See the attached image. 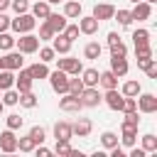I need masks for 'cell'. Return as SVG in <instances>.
I'll use <instances>...</instances> for the list:
<instances>
[{
    "label": "cell",
    "mask_w": 157,
    "mask_h": 157,
    "mask_svg": "<svg viewBox=\"0 0 157 157\" xmlns=\"http://www.w3.org/2000/svg\"><path fill=\"white\" fill-rule=\"evenodd\" d=\"M34 27H37V17H34L32 12H22V15H17L15 20H10V29H12L15 34L32 32Z\"/></svg>",
    "instance_id": "1"
},
{
    "label": "cell",
    "mask_w": 157,
    "mask_h": 157,
    "mask_svg": "<svg viewBox=\"0 0 157 157\" xmlns=\"http://www.w3.org/2000/svg\"><path fill=\"white\" fill-rule=\"evenodd\" d=\"M39 37L37 34H32V32H25V34H20V39H15V47H17V52H22V54H34L37 49H39Z\"/></svg>",
    "instance_id": "2"
},
{
    "label": "cell",
    "mask_w": 157,
    "mask_h": 157,
    "mask_svg": "<svg viewBox=\"0 0 157 157\" xmlns=\"http://www.w3.org/2000/svg\"><path fill=\"white\" fill-rule=\"evenodd\" d=\"M54 61H56V69L66 71L69 76H78V74L83 71V64H81V59H76V56L61 54V59H54Z\"/></svg>",
    "instance_id": "3"
},
{
    "label": "cell",
    "mask_w": 157,
    "mask_h": 157,
    "mask_svg": "<svg viewBox=\"0 0 157 157\" xmlns=\"http://www.w3.org/2000/svg\"><path fill=\"white\" fill-rule=\"evenodd\" d=\"M49 86L54 88V93H59V96H64L66 91H69V74L66 71H61V69H56V71H49Z\"/></svg>",
    "instance_id": "4"
},
{
    "label": "cell",
    "mask_w": 157,
    "mask_h": 157,
    "mask_svg": "<svg viewBox=\"0 0 157 157\" xmlns=\"http://www.w3.org/2000/svg\"><path fill=\"white\" fill-rule=\"evenodd\" d=\"M83 108H98L103 103V96L98 93V86H83V91L78 93Z\"/></svg>",
    "instance_id": "5"
},
{
    "label": "cell",
    "mask_w": 157,
    "mask_h": 157,
    "mask_svg": "<svg viewBox=\"0 0 157 157\" xmlns=\"http://www.w3.org/2000/svg\"><path fill=\"white\" fill-rule=\"evenodd\" d=\"M25 54L22 52H5V56H0V64H2V69H10V71H17V69H22L25 66V59H22Z\"/></svg>",
    "instance_id": "6"
},
{
    "label": "cell",
    "mask_w": 157,
    "mask_h": 157,
    "mask_svg": "<svg viewBox=\"0 0 157 157\" xmlns=\"http://www.w3.org/2000/svg\"><path fill=\"white\" fill-rule=\"evenodd\" d=\"M135 101H137V110L140 113H157V96L155 93H137L135 96Z\"/></svg>",
    "instance_id": "7"
},
{
    "label": "cell",
    "mask_w": 157,
    "mask_h": 157,
    "mask_svg": "<svg viewBox=\"0 0 157 157\" xmlns=\"http://www.w3.org/2000/svg\"><path fill=\"white\" fill-rule=\"evenodd\" d=\"M0 150H2L5 155H12V152H17V135H15V130L5 128V130L0 132Z\"/></svg>",
    "instance_id": "8"
},
{
    "label": "cell",
    "mask_w": 157,
    "mask_h": 157,
    "mask_svg": "<svg viewBox=\"0 0 157 157\" xmlns=\"http://www.w3.org/2000/svg\"><path fill=\"white\" fill-rule=\"evenodd\" d=\"M81 108H83V103L74 93H64V98H59V110H64V113H78Z\"/></svg>",
    "instance_id": "9"
},
{
    "label": "cell",
    "mask_w": 157,
    "mask_h": 157,
    "mask_svg": "<svg viewBox=\"0 0 157 157\" xmlns=\"http://www.w3.org/2000/svg\"><path fill=\"white\" fill-rule=\"evenodd\" d=\"M76 25H78V32H81V34H88V37H91V34L98 32V25H101V22H98L93 15H81Z\"/></svg>",
    "instance_id": "10"
},
{
    "label": "cell",
    "mask_w": 157,
    "mask_h": 157,
    "mask_svg": "<svg viewBox=\"0 0 157 157\" xmlns=\"http://www.w3.org/2000/svg\"><path fill=\"white\" fill-rule=\"evenodd\" d=\"M32 86H34V78L29 76V71L27 69H17L15 71V88L22 93V91H32Z\"/></svg>",
    "instance_id": "11"
},
{
    "label": "cell",
    "mask_w": 157,
    "mask_h": 157,
    "mask_svg": "<svg viewBox=\"0 0 157 157\" xmlns=\"http://www.w3.org/2000/svg\"><path fill=\"white\" fill-rule=\"evenodd\" d=\"M123 93L118 91V88H108L105 93H103V103L110 108V110H123Z\"/></svg>",
    "instance_id": "12"
},
{
    "label": "cell",
    "mask_w": 157,
    "mask_h": 157,
    "mask_svg": "<svg viewBox=\"0 0 157 157\" xmlns=\"http://www.w3.org/2000/svg\"><path fill=\"white\" fill-rule=\"evenodd\" d=\"M130 17H132V20H137V22L150 20V17H152V5H150V2H145V0L135 2V7L130 10Z\"/></svg>",
    "instance_id": "13"
},
{
    "label": "cell",
    "mask_w": 157,
    "mask_h": 157,
    "mask_svg": "<svg viewBox=\"0 0 157 157\" xmlns=\"http://www.w3.org/2000/svg\"><path fill=\"white\" fill-rule=\"evenodd\" d=\"M108 47H110V56H125L128 54V47L123 44L118 32H108Z\"/></svg>",
    "instance_id": "14"
},
{
    "label": "cell",
    "mask_w": 157,
    "mask_h": 157,
    "mask_svg": "<svg viewBox=\"0 0 157 157\" xmlns=\"http://www.w3.org/2000/svg\"><path fill=\"white\" fill-rule=\"evenodd\" d=\"M71 44H74V42L66 39L61 32H56V34L52 37V49H54L56 54H69V52H71Z\"/></svg>",
    "instance_id": "15"
},
{
    "label": "cell",
    "mask_w": 157,
    "mask_h": 157,
    "mask_svg": "<svg viewBox=\"0 0 157 157\" xmlns=\"http://www.w3.org/2000/svg\"><path fill=\"white\" fill-rule=\"evenodd\" d=\"M81 15H83L81 0H66V2H64V17H66V20H78Z\"/></svg>",
    "instance_id": "16"
},
{
    "label": "cell",
    "mask_w": 157,
    "mask_h": 157,
    "mask_svg": "<svg viewBox=\"0 0 157 157\" xmlns=\"http://www.w3.org/2000/svg\"><path fill=\"white\" fill-rule=\"evenodd\" d=\"M110 71H113L118 78H123V76L130 71V64H128V59H125V56H110Z\"/></svg>",
    "instance_id": "17"
},
{
    "label": "cell",
    "mask_w": 157,
    "mask_h": 157,
    "mask_svg": "<svg viewBox=\"0 0 157 157\" xmlns=\"http://www.w3.org/2000/svg\"><path fill=\"white\" fill-rule=\"evenodd\" d=\"M91 130H93V123H91L88 118H78L76 123H71V132L78 135V137H88Z\"/></svg>",
    "instance_id": "18"
},
{
    "label": "cell",
    "mask_w": 157,
    "mask_h": 157,
    "mask_svg": "<svg viewBox=\"0 0 157 157\" xmlns=\"http://www.w3.org/2000/svg\"><path fill=\"white\" fill-rule=\"evenodd\" d=\"M113 12H115V7H113L110 2H98V5L93 7V17H96L98 22H103V20H113Z\"/></svg>",
    "instance_id": "19"
},
{
    "label": "cell",
    "mask_w": 157,
    "mask_h": 157,
    "mask_svg": "<svg viewBox=\"0 0 157 157\" xmlns=\"http://www.w3.org/2000/svg\"><path fill=\"white\" fill-rule=\"evenodd\" d=\"M29 12L37 17V20H47L49 12H52V5L47 0H34V5H29Z\"/></svg>",
    "instance_id": "20"
},
{
    "label": "cell",
    "mask_w": 157,
    "mask_h": 157,
    "mask_svg": "<svg viewBox=\"0 0 157 157\" xmlns=\"http://www.w3.org/2000/svg\"><path fill=\"white\" fill-rule=\"evenodd\" d=\"M54 137H56V140H71V137H74V132H71V123H66V120L54 123Z\"/></svg>",
    "instance_id": "21"
},
{
    "label": "cell",
    "mask_w": 157,
    "mask_h": 157,
    "mask_svg": "<svg viewBox=\"0 0 157 157\" xmlns=\"http://www.w3.org/2000/svg\"><path fill=\"white\" fill-rule=\"evenodd\" d=\"M44 22L52 27L54 34H56V32H64V27H66V17H64V15H56V12H49V17H47Z\"/></svg>",
    "instance_id": "22"
},
{
    "label": "cell",
    "mask_w": 157,
    "mask_h": 157,
    "mask_svg": "<svg viewBox=\"0 0 157 157\" xmlns=\"http://www.w3.org/2000/svg\"><path fill=\"white\" fill-rule=\"evenodd\" d=\"M98 86H103L105 91H108V88H118V76H115L110 69H108V71H101V74H98Z\"/></svg>",
    "instance_id": "23"
},
{
    "label": "cell",
    "mask_w": 157,
    "mask_h": 157,
    "mask_svg": "<svg viewBox=\"0 0 157 157\" xmlns=\"http://www.w3.org/2000/svg\"><path fill=\"white\" fill-rule=\"evenodd\" d=\"M27 71H29V76H32L34 81H39V78H47V76H49V66H47L44 61H37V64L27 66Z\"/></svg>",
    "instance_id": "24"
},
{
    "label": "cell",
    "mask_w": 157,
    "mask_h": 157,
    "mask_svg": "<svg viewBox=\"0 0 157 157\" xmlns=\"http://www.w3.org/2000/svg\"><path fill=\"white\" fill-rule=\"evenodd\" d=\"M98 69H83L78 76H81V81H83V86H98Z\"/></svg>",
    "instance_id": "25"
},
{
    "label": "cell",
    "mask_w": 157,
    "mask_h": 157,
    "mask_svg": "<svg viewBox=\"0 0 157 157\" xmlns=\"http://www.w3.org/2000/svg\"><path fill=\"white\" fill-rule=\"evenodd\" d=\"M140 91H142V86H140V81H135V78L125 81V83H123V88H120V93H123V96H130V98H135Z\"/></svg>",
    "instance_id": "26"
},
{
    "label": "cell",
    "mask_w": 157,
    "mask_h": 157,
    "mask_svg": "<svg viewBox=\"0 0 157 157\" xmlns=\"http://www.w3.org/2000/svg\"><path fill=\"white\" fill-rule=\"evenodd\" d=\"M120 130H123V135L118 137L120 145H123V147H132V145L137 142V130H130V128H120Z\"/></svg>",
    "instance_id": "27"
},
{
    "label": "cell",
    "mask_w": 157,
    "mask_h": 157,
    "mask_svg": "<svg viewBox=\"0 0 157 157\" xmlns=\"http://www.w3.org/2000/svg\"><path fill=\"white\" fill-rule=\"evenodd\" d=\"M15 86V71L10 69H0V91H7Z\"/></svg>",
    "instance_id": "28"
},
{
    "label": "cell",
    "mask_w": 157,
    "mask_h": 157,
    "mask_svg": "<svg viewBox=\"0 0 157 157\" xmlns=\"http://www.w3.org/2000/svg\"><path fill=\"white\" fill-rule=\"evenodd\" d=\"M17 103H20L22 108H27V110H29V108H34V105H37V96H34V91H22Z\"/></svg>",
    "instance_id": "29"
},
{
    "label": "cell",
    "mask_w": 157,
    "mask_h": 157,
    "mask_svg": "<svg viewBox=\"0 0 157 157\" xmlns=\"http://www.w3.org/2000/svg\"><path fill=\"white\" fill-rule=\"evenodd\" d=\"M101 52H103V47H101L98 42H88V44L83 47V56H86V59H98Z\"/></svg>",
    "instance_id": "30"
},
{
    "label": "cell",
    "mask_w": 157,
    "mask_h": 157,
    "mask_svg": "<svg viewBox=\"0 0 157 157\" xmlns=\"http://www.w3.org/2000/svg\"><path fill=\"white\" fill-rule=\"evenodd\" d=\"M32 140H34V145H44V140H47V130L42 128V125H34V128H29V132H27Z\"/></svg>",
    "instance_id": "31"
},
{
    "label": "cell",
    "mask_w": 157,
    "mask_h": 157,
    "mask_svg": "<svg viewBox=\"0 0 157 157\" xmlns=\"http://www.w3.org/2000/svg\"><path fill=\"white\" fill-rule=\"evenodd\" d=\"M101 145H103L105 150H110V147H115V145H120V140H118V135H115L113 130H105V132L101 135Z\"/></svg>",
    "instance_id": "32"
},
{
    "label": "cell",
    "mask_w": 157,
    "mask_h": 157,
    "mask_svg": "<svg viewBox=\"0 0 157 157\" xmlns=\"http://www.w3.org/2000/svg\"><path fill=\"white\" fill-rule=\"evenodd\" d=\"M132 44H135V47H140V44H150V32H147L145 27L135 29V32H132Z\"/></svg>",
    "instance_id": "33"
},
{
    "label": "cell",
    "mask_w": 157,
    "mask_h": 157,
    "mask_svg": "<svg viewBox=\"0 0 157 157\" xmlns=\"http://www.w3.org/2000/svg\"><path fill=\"white\" fill-rule=\"evenodd\" d=\"M17 101H20V91L15 86L7 88V91H2V103L5 105H17Z\"/></svg>",
    "instance_id": "34"
},
{
    "label": "cell",
    "mask_w": 157,
    "mask_h": 157,
    "mask_svg": "<svg viewBox=\"0 0 157 157\" xmlns=\"http://www.w3.org/2000/svg\"><path fill=\"white\" fill-rule=\"evenodd\" d=\"M137 125H140L137 110H132V113H125V118H123V125H120V128H130V130H137Z\"/></svg>",
    "instance_id": "35"
},
{
    "label": "cell",
    "mask_w": 157,
    "mask_h": 157,
    "mask_svg": "<svg viewBox=\"0 0 157 157\" xmlns=\"http://www.w3.org/2000/svg\"><path fill=\"white\" fill-rule=\"evenodd\" d=\"M34 140L29 137V135H25V137H17V150L20 152H34Z\"/></svg>",
    "instance_id": "36"
},
{
    "label": "cell",
    "mask_w": 157,
    "mask_h": 157,
    "mask_svg": "<svg viewBox=\"0 0 157 157\" xmlns=\"http://www.w3.org/2000/svg\"><path fill=\"white\" fill-rule=\"evenodd\" d=\"M142 150L150 155V152H157V137L152 135V132H147V135H142Z\"/></svg>",
    "instance_id": "37"
},
{
    "label": "cell",
    "mask_w": 157,
    "mask_h": 157,
    "mask_svg": "<svg viewBox=\"0 0 157 157\" xmlns=\"http://www.w3.org/2000/svg\"><path fill=\"white\" fill-rule=\"evenodd\" d=\"M113 20H118V25H123V27H128L130 22H132V17H130V10H115L113 12Z\"/></svg>",
    "instance_id": "38"
},
{
    "label": "cell",
    "mask_w": 157,
    "mask_h": 157,
    "mask_svg": "<svg viewBox=\"0 0 157 157\" xmlns=\"http://www.w3.org/2000/svg\"><path fill=\"white\" fill-rule=\"evenodd\" d=\"M0 49H2V52L15 49V37H12L10 32H0Z\"/></svg>",
    "instance_id": "39"
},
{
    "label": "cell",
    "mask_w": 157,
    "mask_h": 157,
    "mask_svg": "<svg viewBox=\"0 0 157 157\" xmlns=\"http://www.w3.org/2000/svg\"><path fill=\"white\" fill-rule=\"evenodd\" d=\"M83 91V81L78 78V76H69V91L66 93H74V96H78Z\"/></svg>",
    "instance_id": "40"
},
{
    "label": "cell",
    "mask_w": 157,
    "mask_h": 157,
    "mask_svg": "<svg viewBox=\"0 0 157 157\" xmlns=\"http://www.w3.org/2000/svg\"><path fill=\"white\" fill-rule=\"evenodd\" d=\"M37 52H39V61H44V64L54 61V56H56V52H54L52 47H39Z\"/></svg>",
    "instance_id": "41"
},
{
    "label": "cell",
    "mask_w": 157,
    "mask_h": 157,
    "mask_svg": "<svg viewBox=\"0 0 157 157\" xmlns=\"http://www.w3.org/2000/svg\"><path fill=\"white\" fill-rule=\"evenodd\" d=\"M10 7L15 10V15L29 12V0H10Z\"/></svg>",
    "instance_id": "42"
},
{
    "label": "cell",
    "mask_w": 157,
    "mask_h": 157,
    "mask_svg": "<svg viewBox=\"0 0 157 157\" xmlns=\"http://www.w3.org/2000/svg\"><path fill=\"white\" fill-rule=\"evenodd\" d=\"M52 37H54V32H52V27L42 20V25H39V42H52Z\"/></svg>",
    "instance_id": "43"
},
{
    "label": "cell",
    "mask_w": 157,
    "mask_h": 157,
    "mask_svg": "<svg viewBox=\"0 0 157 157\" xmlns=\"http://www.w3.org/2000/svg\"><path fill=\"white\" fill-rule=\"evenodd\" d=\"M5 125H7L10 130H20V128H22V118H20L17 113H10V115L5 118Z\"/></svg>",
    "instance_id": "44"
},
{
    "label": "cell",
    "mask_w": 157,
    "mask_h": 157,
    "mask_svg": "<svg viewBox=\"0 0 157 157\" xmlns=\"http://www.w3.org/2000/svg\"><path fill=\"white\" fill-rule=\"evenodd\" d=\"M135 56H137V59H152V47H150V44L135 47Z\"/></svg>",
    "instance_id": "45"
},
{
    "label": "cell",
    "mask_w": 157,
    "mask_h": 157,
    "mask_svg": "<svg viewBox=\"0 0 157 157\" xmlns=\"http://www.w3.org/2000/svg\"><path fill=\"white\" fill-rule=\"evenodd\" d=\"M69 150H71L69 140H56V145H54V152H56V155H61V157H69Z\"/></svg>",
    "instance_id": "46"
},
{
    "label": "cell",
    "mask_w": 157,
    "mask_h": 157,
    "mask_svg": "<svg viewBox=\"0 0 157 157\" xmlns=\"http://www.w3.org/2000/svg\"><path fill=\"white\" fill-rule=\"evenodd\" d=\"M61 34H64L66 39H71V42H74L81 32H78V25H69V22H66V27H64V32H61Z\"/></svg>",
    "instance_id": "47"
},
{
    "label": "cell",
    "mask_w": 157,
    "mask_h": 157,
    "mask_svg": "<svg viewBox=\"0 0 157 157\" xmlns=\"http://www.w3.org/2000/svg\"><path fill=\"white\" fill-rule=\"evenodd\" d=\"M132 110H137V101L130 98V96H125V98H123V110H120V113H132Z\"/></svg>",
    "instance_id": "48"
},
{
    "label": "cell",
    "mask_w": 157,
    "mask_h": 157,
    "mask_svg": "<svg viewBox=\"0 0 157 157\" xmlns=\"http://www.w3.org/2000/svg\"><path fill=\"white\" fill-rule=\"evenodd\" d=\"M142 71L147 74V78H157V61L152 59V61H150V64H147V66H145Z\"/></svg>",
    "instance_id": "49"
},
{
    "label": "cell",
    "mask_w": 157,
    "mask_h": 157,
    "mask_svg": "<svg viewBox=\"0 0 157 157\" xmlns=\"http://www.w3.org/2000/svg\"><path fill=\"white\" fill-rule=\"evenodd\" d=\"M10 29V17L5 12H0V32H7Z\"/></svg>",
    "instance_id": "50"
},
{
    "label": "cell",
    "mask_w": 157,
    "mask_h": 157,
    "mask_svg": "<svg viewBox=\"0 0 157 157\" xmlns=\"http://www.w3.org/2000/svg\"><path fill=\"white\" fill-rule=\"evenodd\" d=\"M34 152H37L39 157H49V155H52V150H49V147H44V145H37V147H34Z\"/></svg>",
    "instance_id": "51"
},
{
    "label": "cell",
    "mask_w": 157,
    "mask_h": 157,
    "mask_svg": "<svg viewBox=\"0 0 157 157\" xmlns=\"http://www.w3.org/2000/svg\"><path fill=\"white\" fill-rule=\"evenodd\" d=\"M150 61H152V59H137V66H140V69H145Z\"/></svg>",
    "instance_id": "52"
},
{
    "label": "cell",
    "mask_w": 157,
    "mask_h": 157,
    "mask_svg": "<svg viewBox=\"0 0 157 157\" xmlns=\"http://www.w3.org/2000/svg\"><path fill=\"white\" fill-rule=\"evenodd\" d=\"M10 7V0H0V12H5Z\"/></svg>",
    "instance_id": "53"
},
{
    "label": "cell",
    "mask_w": 157,
    "mask_h": 157,
    "mask_svg": "<svg viewBox=\"0 0 157 157\" xmlns=\"http://www.w3.org/2000/svg\"><path fill=\"white\" fill-rule=\"evenodd\" d=\"M49 5H59V2H64V0H47Z\"/></svg>",
    "instance_id": "54"
},
{
    "label": "cell",
    "mask_w": 157,
    "mask_h": 157,
    "mask_svg": "<svg viewBox=\"0 0 157 157\" xmlns=\"http://www.w3.org/2000/svg\"><path fill=\"white\" fill-rule=\"evenodd\" d=\"M2 110H5V103H2V101H0V113H2Z\"/></svg>",
    "instance_id": "55"
},
{
    "label": "cell",
    "mask_w": 157,
    "mask_h": 157,
    "mask_svg": "<svg viewBox=\"0 0 157 157\" xmlns=\"http://www.w3.org/2000/svg\"><path fill=\"white\" fill-rule=\"evenodd\" d=\"M145 2H150V5H155V2H157V0H145Z\"/></svg>",
    "instance_id": "56"
},
{
    "label": "cell",
    "mask_w": 157,
    "mask_h": 157,
    "mask_svg": "<svg viewBox=\"0 0 157 157\" xmlns=\"http://www.w3.org/2000/svg\"><path fill=\"white\" fill-rule=\"evenodd\" d=\"M130 2H132V5H135V2H140V0H130Z\"/></svg>",
    "instance_id": "57"
},
{
    "label": "cell",
    "mask_w": 157,
    "mask_h": 157,
    "mask_svg": "<svg viewBox=\"0 0 157 157\" xmlns=\"http://www.w3.org/2000/svg\"><path fill=\"white\" fill-rule=\"evenodd\" d=\"M0 69H2V64H0Z\"/></svg>",
    "instance_id": "58"
}]
</instances>
